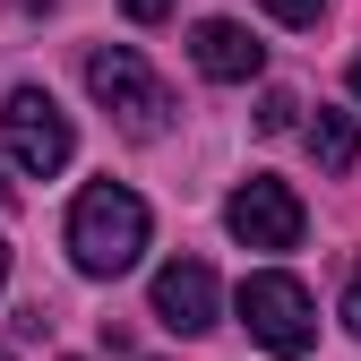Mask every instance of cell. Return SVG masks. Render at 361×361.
I'll use <instances>...</instances> for the list:
<instances>
[{
    "mask_svg": "<svg viewBox=\"0 0 361 361\" xmlns=\"http://www.w3.org/2000/svg\"><path fill=\"white\" fill-rule=\"evenodd\" d=\"M138 250H147V198L138 190H121V180L78 190V207H69V258H78V276L112 284V276L138 267Z\"/></svg>",
    "mask_w": 361,
    "mask_h": 361,
    "instance_id": "6da1fadb",
    "label": "cell"
},
{
    "mask_svg": "<svg viewBox=\"0 0 361 361\" xmlns=\"http://www.w3.org/2000/svg\"><path fill=\"white\" fill-rule=\"evenodd\" d=\"M86 86H95V104L129 129V138H164L172 129V86L129 52V43H104V52L86 61Z\"/></svg>",
    "mask_w": 361,
    "mask_h": 361,
    "instance_id": "7a4b0ae2",
    "label": "cell"
},
{
    "mask_svg": "<svg viewBox=\"0 0 361 361\" xmlns=\"http://www.w3.org/2000/svg\"><path fill=\"white\" fill-rule=\"evenodd\" d=\"M233 319L250 327V344L284 353V361L319 344V301H310L301 276H284V267H267V276H250V284L233 293Z\"/></svg>",
    "mask_w": 361,
    "mask_h": 361,
    "instance_id": "3957f363",
    "label": "cell"
},
{
    "mask_svg": "<svg viewBox=\"0 0 361 361\" xmlns=\"http://www.w3.org/2000/svg\"><path fill=\"white\" fill-rule=\"evenodd\" d=\"M0 129H9V164H18V172H35V180H52V172L78 155L69 112L43 95V86H18V95H9V112H0Z\"/></svg>",
    "mask_w": 361,
    "mask_h": 361,
    "instance_id": "277c9868",
    "label": "cell"
},
{
    "mask_svg": "<svg viewBox=\"0 0 361 361\" xmlns=\"http://www.w3.org/2000/svg\"><path fill=\"white\" fill-rule=\"evenodd\" d=\"M224 224H233L241 250H293L301 241V198L284 180H241V190L224 198Z\"/></svg>",
    "mask_w": 361,
    "mask_h": 361,
    "instance_id": "5b68a950",
    "label": "cell"
},
{
    "mask_svg": "<svg viewBox=\"0 0 361 361\" xmlns=\"http://www.w3.org/2000/svg\"><path fill=\"white\" fill-rule=\"evenodd\" d=\"M215 310H224V293H215V267H207V258H172V267H155V319H164L172 336H207Z\"/></svg>",
    "mask_w": 361,
    "mask_h": 361,
    "instance_id": "8992f818",
    "label": "cell"
},
{
    "mask_svg": "<svg viewBox=\"0 0 361 361\" xmlns=\"http://www.w3.org/2000/svg\"><path fill=\"white\" fill-rule=\"evenodd\" d=\"M190 61H198L215 86H250V78L267 69V43H258L250 26H233V18H198V26H190Z\"/></svg>",
    "mask_w": 361,
    "mask_h": 361,
    "instance_id": "52a82bcc",
    "label": "cell"
},
{
    "mask_svg": "<svg viewBox=\"0 0 361 361\" xmlns=\"http://www.w3.org/2000/svg\"><path fill=\"white\" fill-rule=\"evenodd\" d=\"M310 155H319V172H353L361 164V121L353 112H310Z\"/></svg>",
    "mask_w": 361,
    "mask_h": 361,
    "instance_id": "ba28073f",
    "label": "cell"
},
{
    "mask_svg": "<svg viewBox=\"0 0 361 361\" xmlns=\"http://www.w3.org/2000/svg\"><path fill=\"white\" fill-rule=\"evenodd\" d=\"M319 9H327V0H267L276 26H319Z\"/></svg>",
    "mask_w": 361,
    "mask_h": 361,
    "instance_id": "9c48e42d",
    "label": "cell"
},
{
    "mask_svg": "<svg viewBox=\"0 0 361 361\" xmlns=\"http://www.w3.org/2000/svg\"><path fill=\"white\" fill-rule=\"evenodd\" d=\"M293 112H301L293 95H267V104H258V129H267V138H276V129H293Z\"/></svg>",
    "mask_w": 361,
    "mask_h": 361,
    "instance_id": "30bf717a",
    "label": "cell"
},
{
    "mask_svg": "<svg viewBox=\"0 0 361 361\" xmlns=\"http://www.w3.org/2000/svg\"><path fill=\"white\" fill-rule=\"evenodd\" d=\"M344 327L361 336V267H353V284H344Z\"/></svg>",
    "mask_w": 361,
    "mask_h": 361,
    "instance_id": "8fae6325",
    "label": "cell"
},
{
    "mask_svg": "<svg viewBox=\"0 0 361 361\" xmlns=\"http://www.w3.org/2000/svg\"><path fill=\"white\" fill-rule=\"evenodd\" d=\"M0 284H9V241H0Z\"/></svg>",
    "mask_w": 361,
    "mask_h": 361,
    "instance_id": "7c38bea8",
    "label": "cell"
},
{
    "mask_svg": "<svg viewBox=\"0 0 361 361\" xmlns=\"http://www.w3.org/2000/svg\"><path fill=\"white\" fill-rule=\"evenodd\" d=\"M353 95H361V61H353Z\"/></svg>",
    "mask_w": 361,
    "mask_h": 361,
    "instance_id": "4fadbf2b",
    "label": "cell"
},
{
    "mask_svg": "<svg viewBox=\"0 0 361 361\" xmlns=\"http://www.w3.org/2000/svg\"><path fill=\"white\" fill-rule=\"evenodd\" d=\"M0 198H9V180H0Z\"/></svg>",
    "mask_w": 361,
    "mask_h": 361,
    "instance_id": "5bb4252c",
    "label": "cell"
},
{
    "mask_svg": "<svg viewBox=\"0 0 361 361\" xmlns=\"http://www.w3.org/2000/svg\"><path fill=\"white\" fill-rule=\"evenodd\" d=\"M0 361H9V353H0Z\"/></svg>",
    "mask_w": 361,
    "mask_h": 361,
    "instance_id": "9a60e30c",
    "label": "cell"
}]
</instances>
